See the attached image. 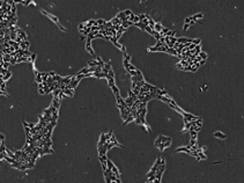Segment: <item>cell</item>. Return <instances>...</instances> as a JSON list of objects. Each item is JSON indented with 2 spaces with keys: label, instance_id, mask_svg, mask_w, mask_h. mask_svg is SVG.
<instances>
[{
  "label": "cell",
  "instance_id": "83f0119b",
  "mask_svg": "<svg viewBox=\"0 0 244 183\" xmlns=\"http://www.w3.org/2000/svg\"><path fill=\"white\" fill-rule=\"evenodd\" d=\"M176 67H177L178 70H182V71L184 70V67L182 66V65H181V64H179V63H178V64H176Z\"/></svg>",
  "mask_w": 244,
  "mask_h": 183
},
{
  "label": "cell",
  "instance_id": "4fadbf2b",
  "mask_svg": "<svg viewBox=\"0 0 244 183\" xmlns=\"http://www.w3.org/2000/svg\"><path fill=\"white\" fill-rule=\"evenodd\" d=\"M189 133H190V136H191V139L192 140H197V136H198V132L194 130H189L187 131Z\"/></svg>",
  "mask_w": 244,
  "mask_h": 183
},
{
  "label": "cell",
  "instance_id": "4316f807",
  "mask_svg": "<svg viewBox=\"0 0 244 183\" xmlns=\"http://www.w3.org/2000/svg\"><path fill=\"white\" fill-rule=\"evenodd\" d=\"M124 60H127V61H130V60H131V56H130L129 53L124 52Z\"/></svg>",
  "mask_w": 244,
  "mask_h": 183
},
{
  "label": "cell",
  "instance_id": "7c38bea8",
  "mask_svg": "<svg viewBox=\"0 0 244 183\" xmlns=\"http://www.w3.org/2000/svg\"><path fill=\"white\" fill-rule=\"evenodd\" d=\"M105 143H106V136H105V133H102V134L100 136V140H98V144H97V145H104Z\"/></svg>",
  "mask_w": 244,
  "mask_h": 183
},
{
  "label": "cell",
  "instance_id": "e0dca14e",
  "mask_svg": "<svg viewBox=\"0 0 244 183\" xmlns=\"http://www.w3.org/2000/svg\"><path fill=\"white\" fill-rule=\"evenodd\" d=\"M198 57L200 58L201 60H206V59H207V53H206V52H202V51H201V52L198 54Z\"/></svg>",
  "mask_w": 244,
  "mask_h": 183
},
{
  "label": "cell",
  "instance_id": "ffe728a7",
  "mask_svg": "<svg viewBox=\"0 0 244 183\" xmlns=\"http://www.w3.org/2000/svg\"><path fill=\"white\" fill-rule=\"evenodd\" d=\"M134 26L135 27H138V28H140V29H141V30H144V31H145V25H144V23H142V22H138V23H134Z\"/></svg>",
  "mask_w": 244,
  "mask_h": 183
},
{
  "label": "cell",
  "instance_id": "44dd1931",
  "mask_svg": "<svg viewBox=\"0 0 244 183\" xmlns=\"http://www.w3.org/2000/svg\"><path fill=\"white\" fill-rule=\"evenodd\" d=\"M145 31H147V33H148V34H150L152 36L154 35V33H155V31H154V30H153L152 28H149L148 26H146V27H145Z\"/></svg>",
  "mask_w": 244,
  "mask_h": 183
},
{
  "label": "cell",
  "instance_id": "8992f818",
  "mask_svg": "<svg viewBox=\"0 0 244 183\" xmlns=\"http://www.w3.org/2000/svg\"><path fill=\"white\" fill-rule=\"evenodd\" d=\"M60 103H61V100L59 99V97H53L52 100V103L51 104L57 109V110H59V107H60Z\"/></svg>",
  "mask_w": 244,
  "mask_h": 183
},
{
  "label": "cell",
  "instance_id": "603a6c76",
  "mask_svg": "<svg viewBox=\"0 0 244 183\" xmlns=\"http://www.w3.org/2000/svg\"><path fill=\"white\" fill-rule=\"evenodd\" d=\"M200 38H192V44H194V45H200Z\"/></svg>",
  "mask_w": 244,
  "mask_h": 183
},
{
  "label": "cell",
  "instance_id": "5b68a950",
  "mask_svg": "<svg viewBox=\"0 0 244 183\" xmlns=\"http://www.w3.org/2000/svg\"><path fill=\"white\" fill-rule=\"evenodd\" d=\"M79 82H80V81H78V80L75 79V77L73 75V77H72V79H71V81H70V84H68V86H67V87L72 88V89H74V88L78 86Z\"/></svg>",
  "mask_w": 244,
  "mask_h": 183
},
{
  "label": "cell",
  "instance_id": "7a4b0ae2",
  "mask_svg": "<svg viewBox=\"0 0 244 183\" xmlns=\"http://www.w3.org/2000/svg\"><path fill=\"white\" fill-rule=\"evenodd\" d=\"M182 116H183V118H184V123L196 122V121H197V119L199 118V117H197V116H194V115H192V114L185 113V111L182 114Z\"/></svg>",
  "mask_w": 244,
  "mask_h": 183
},
{
  "label": "cell",
  "instance_id": "ba28073f",
  "mask_svg": "<svg viewBox=\"0 0 244 183\" xmlns=\"http://www.w3.org/2000/svg\"><path fill=\"white\" fill-rule=\"evenodd\" d=\"M213 137H214V138H218V139H226L227 138V136L225 134V133H222L221 131L214 132V133H213Z\"/></svg>",
  "mask_w": 244,
  "mask_h": 183
},
{
  "label": "cell",
  "instance_id": "2e32d148",
  "mask_svg": "<svg viewBox=\"0 0 244 183\" xmlns=\"http://www.w3.org/2000/svg\"><path fill=\"white\" fill-rule=\"evenodd\" d=\"M176 153H179V152H184V153H187L189 154V152H190V149L187 147H179V148H176V151H175Z\"/></svg>",
  "mask_w": 244,
  "mask_h": 183
},
{
  "label": "cell",
  "instance_id": "cb8c5ba5",
  "mask_svg": "<svg viewBox=\"0 0 244 183\" xmlns=\"http://www.w3.org/2000/svg\"><path fill=\"white\" fill-rule=\"evenodd\" d=\"M106 80H108V84H109L110 87H112L113 85H115V78H109V79H106Z\"/></svg>",
  "mask_w": 244,
  "mask_h": 183
},
{
  "label": "cell",
  "instance_id": "9a60e30c",
  "mask_svg": "<svg viewBox=\"0 0 244 183\" xmlns=\"http://www.w3.org/2000/svg\"><path fill=\"white\" fill-rule=\"evenodd\" d=\"M207 159V157H206V154L201 151V152H198V158H197V160L198 161H200V160H206Z\"/></svg>",
  "mask_w": 244,
  "mask_h": 183
},
{
  "label": "cell",
  "instance_id": "ac0fdd59",
  "mask_svg": "<svg viewBox=\"0 0 244 183\" xmlns=\"http://www.w3.org/2000/svg\"><path fill=\"white\" fill-rule=\"evenodd\" d=\"M171 143H172V140H171V138H169V139L167 140L166 143H163V147H164V149H166V148H168V147H170Z\"/></svg>",
  "mask_w": 244,
  "mask_h": 183
},
{
  "label": "cell",
  "instance_id": "7402d4cb",
  "mask_svg": "<svg viewBox=\"0 0 244 183\" xmlns=\"http://www.w3.org/2000/svg\"><path fill=\"white\" fill-rule=\"evenodd\" d=\"M129 73H130L131 77H135V75H139L141 72H140L139 70H135V71H131V72H129Z\"/></svg>",
  "mask_w": 244,
  "mask_h": 183
},
{
  "label": "cell",
  "instance_id": "5bb4252c",
  "mask_svg": "<svg viewBox=\"0 0 244 183\" xmlns=\"http://www.w3.org/2000/svg\"><path fill=\"white\" fill-rule=\"evenodd\" d=\"M96 66H98V64H97V60H96V59L88 60V67H96Z\"/></svg>",
  "mask_w": 244,
  "mask_h": 183
},
{
  "label": "cell",
  "instance_id": "484cf974",
  "mask_svg": "<svg viewBox=\"0 0 244 183\" xmlns=\"http://www.w3.org/2000/svg\"><path fill=\"white\" fill-rule=\"evenodd\" d=\"M98 159L100 161H106L108 158H106V154H102V155H98Z\"/></svg>",
  "mask_w": 244,
  "mask_h": 183
},
{
  "label": "cell",
  "instance_id": "f1b7e54d",
  "mask_svg": "<svg viewBox=\"0 0 244 183\" xmlns=\"http://www.w3.org/2000/svg\"><path fill=\"white\" fill-rule=\"evenodd\" d=\"M191 23V20H190V18H186L185 19V25H190Z\"/></svg>",
  "mask_w": 244,
  "mask_h": 183
},
{
  "label": "cell",
  "instance_id": "4dcf8cb0",
  "mask_svg": "<svg viewBox=\"0 0 244 183\" xmlns=\"http://www.w3.org/2000/svg\"><path fill=\"white\" fill-rule=\"evenodd\" d=\"M0 140H5V136L2 133H0Z\"/></svg>",
  "mask_w": 244,
  "mask_h": 183
},
{
  "label": "cell",
  "instance_id": "d4e9b609",
  "mask_svg": "<svg viewBox=\"0 0 244 183\" xmlns=\"http://www.w3.org/2000/svg\"><path fill=\"white\" fill-rule=\"evenodd\" d=\"M167 53H170V54H172V56H177V52H176L175 49H168V50H167Z\"/></svg>",
  "mask_w": 244,
  "mask_h": 183
},
{
  "label": "cell",
  "instance_id": "3957f363",
  "mask_svg": "<svg viewBox=\"0 0 244 183\" xmlns=\"http://www.w3.org/2000/svg\"><path fill=\"white\" fill-rule=\"evenodd\" d=\"M169 107H170V108H172L174 110H176L177 113L181 114V115L184 113V110L182 109V108H181V107H178V105H177V103L175 102L174 100H171V101H170V103H169Z\"/></svg>",
  "mask_w": 244,
  "mask_h": 183
},
{
  "label": "cell",
  "instance_id": "f546056e",
  "mask_svg": "<svg viewBox=\"0 0 244 183\" xmlns=\"http://www.w3.org/2000/svg\"><path fill=\"white\" fill-rule=\"evenodd\" d=\"M189 28H190V25H185V23H184V27H183L184 30H187Z\"/></svg>",
  "mask_w": 244,
  "mask_h": 183
},
{
  "label": "cell",
  "instance_id": "277c9868",
  "mask_svg": "<svg viewBox=\"0 0 244 183\" xmlns=\"http://www.w3.org/2000/svg\"><path fill=\"white\" fill-rule=\"evenodd\" d=\"M18 37L21 40V41H28V37H27V34L22 30V29H20L19 28V30H18Z\"/></svg>",
  "mask_w": 244,
  "mask_h": 183
},
{
  "label": "cell",
  "instance_id": "30bf717a",
  "mask_svg": "<svg viewBox=\"0 0 244 183\" xmlns=\"http://www.w3.org/2000/svg\"><path fill=\"white\" fill-rule=\"evenodd\" d=\"M97 149H98V155H102V154H106V148L104 145H97Z\"/></svg>",
  "mask_w": 244,
  "mask_h": 183
},
{
  "label": "cell",
  "instance_id": "8fae6325",
  "mask_svg": "<svg viewBox=\"0 0 244 183\" xmlns=\"http://www.w3.org/2000/svg\"><path fill=\"white\" fill-rule=\"evenodd\" d=\"M162 29H163V26H162V25H161L160 22H155V26H154V28H153V30L160 34Z\"/></svg>",
  "mask_w": 244,
  "mask_h": 183
},
{
  "label": "cell",
  "instance_id": "52a82bcc",
  "mask_svg": "<svg viewBox=\"0 0 244 183\" xmlns=\"http://www.w3.org/2000/svg\"><path fill=\"white\" fill-rule=\"evenodd\" d=\"M86 50H87L90 54H95L93 48H91V41H89V40H86Z\"/></svg>",
  "mask_w": 244,
  "mask_h": 183
},
{
  "label": "cell",
  "instance_id": "d6986e66",
  "mask_svg": "<svg viewBox=\"0 0 244 183\" xmlns=\"http://www.w3.org/2000/svg\"><path fill=\"white\" fill-rule=\"evenodd\" d=\"M111 89L113 90V94H115V96L119 95V90H118V88H117V86H116V85H113L112 87H111Z\"/></svg>",
  "mask_w": 244,
  "mask_h": 183
},
{
  "label": "cell",
  "instance_id": "9c48e42d",
  "mask_svg": "<svg viewBox=\"0 0 244 183\" xmlns=\"http://www.w3.org/2000/svg\"><path fill=\"white\" fill-rule=\"evenodd\" d=\"M20 49H21V50H24V51H28V49H29V42H28V41H22V42L20 43Z\"/></svg>",
  "mask_w": 244,
  "mask_h": 183
},
{
  "label": "cell",
  "instance_id": "6da1fadb",
  "mask_svg": "<svg viewBox=\"0 0 244 183\" xmlns=\"http://www.w3.org/2000/svg\"><path fill=\"white\" fill-rule=\"evenodd\" d=\"M41 12L43 13L44 15H46V16H49V19H50V20H51L52 22H54V23H57V26L59 27V28H60V29H61V30H62V31H66V29H65L64 27L61 26V23H60V22H59V20H58V19L56 18V16L53 15V14H51V13H49V12H45L44 9H41Z\"/></svg>",
  "mask_w": 244,
  "mask_h": 183
}]
</instances>
